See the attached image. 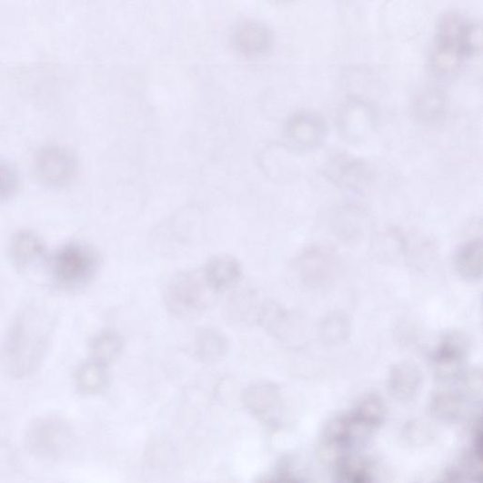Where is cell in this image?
<instances>
[{"label":"cell","mask_w":483,"mask_h":483,"mask_svg":"<svg viewBox=\"0 0 483 483\" xmlns=\"http://www.w3.org/2000/svg\"><path fill=\"white\" fill-rule=\"evenodd\" d=\"M302 282L309 286H324L332 278L335 262L327 252L314 250L304 253L297 266Z\"/></svg>","instance_id":"9"},{"label":"cell","mask_w":483,"mask_h":483,"mask_svg":"<svg viewBox=\"0 0 483 483\" xmlns=\"http://www.w3.org/2000/svg\"><path fill=\"white\" fill-rule=\"evenodd\" d=\"M471 25L459 14H447L440 22L434 62L436 67L449 72L458 67L464 55L470 54L468 35Z\"/></svg>","instance_id":"4"},{"label":"cell","mask_w":483,"mask_h":483,"mask_svg":"<svg viewBox=\"0 0 483 483\" xmlns=\"http://www.w3.org/2000/svg\"><path fill=\"white\" fill-rule=\"evenodd\" d=\"M123 346V339L116 330H101L91 339V359L107 366L119 357Z\"/></svg>","instance_id":"14"},{"label":"cell","mask_w":483,"mask_h":483,"mask_svg":"<svg viewBox=\"0 0 483 483\" xmlns=\"http://www.w3.org/2000/svg\"><path fill=\"white\" fill-rule=\"evenodd\" d=\"M46 265L54 284L61 290L77 292L86 288L97 274L100 257L97 251L83 242L61 246Z\"/></svg>","instance_id":"2"},{"label":"cell","mask_w":483,"mask_h":483,"mask_svg":"<svg viewBox=\"0 0 483 483\" xmlns=\"http://www.w3.org/2000/svg\"><path fill=\"white\" fill-rule=\"evenodd\" d=\"M228 350V340L217 328L199 327L195 336L194 351L196 358L203 364L221 361Z\"/></svg>","instance_id":"10"},{"label":"cell","mask_w":483,"mask_h":483,"mask_svg":"<svg viewBox=\"0 0 483 483\" xmlns=\"http://www.w3.org/2000/svg\"><path fill=\"white\" fill-rule=\"evenodd\" d=\"M422 374L418 367L411 362H402L392 367L388 377L391 393L398 398H409L418 390Z\"/></svg>","instance_id":"12"},{"label":"cell","mask_w":483,"mask_h":483,"mask_svg":"<svg viewBox=\"0 0 483 483\" xmlns=\"http://www.w3.org/2000/svg\"><path fill=\"white\" fill-rule=\"evenodd\" d=\"M9 252L15 267L22 272L46 265L48 259L43 239L30 230L18 231L13 236Z\"/></svg>","instance_id":"7"},{"label":"cell","mask_w":483,"mask_h":483,"mask_svg":"<svg viewBox=\"0 0 483 483\" xmlns=\"http://www.w3.org/2000/svg\"><path fill=\"white\" fill-rule=\"evenodd\" d=\"M350 332V322L342 314H334L327 317L321 324L320 336L322 340L329 345L345 342Z\"/></svg>","instance_id":"17"},{"label":"cell","mask_w":483,"mask_h":483,"mask_svg":"<svg viewBox=\"0 0 483 483\" xmlns=\"http://www.w3.org/2000/svg\"><path fill=\"white\" fill-rule=\"evenodd\" d=\"M292 136L300 143L307 146L316 144L322 134L320 123L310 116L296 118L291 125Z\"/></svg>","instance_id":"18"},{"label":"cell","mask_w":483,"mask_h":483,"mask_svg":"<svg viewBox=\"0 0 483 483\" xmlns=\"http://www.w3.org/2000/svg\"><path fill=\"white\" fill-rule=\"evenodd\" d=\"M455 269L464 281H479L483 272V244L481 239H473L463 244L456 251Z\"/></svg>","instance_id":"11"},{"label":"cell","mask_w":483,"mask_h":483,"mask_svg":"<svg viewBox=\"0 0 483 483\" xmlns=\"http://www.w3.org/2000/svg\"><path fill=\"white\" fill-rule=\"evenodd\" d=\"M213 294L202 271H184L171 277L165 291V304L175 317L191 319L207 309Z\"/></svg>","instance_id":"3"},{"label":"cell","mask_w":483,"mask_h":483,"mask_svg":"<svg viewBox=\"0 0 483 483\" xmlns=\"http://www.w3.org/2000/svg\"><path fill=\"white\" fill-rule=\"evenodd\" d=\"M302 318L279 305L265 301L258 323L277 342L288 347H298L305 341V326Z\"/></svg>","instance_id":"5"},{"label":"cell","mask_w":483,"mask_h":483,"mask_svg":"<svg viewBox=\"0 0 483 483\" xmlns=\"http://www.w3.org/2000/svg\"><path fill=\"white\" fill-rule=\"evenodd\" d=\"M442 103L443 100L439 94L436 92L428 93L421 100L419 107L421 113H426L425 115L430 116L436 114L437 111H440Z\"/></svg>","instance_id":"19"},{"label":"cell","mask_w":483,"mask_h":483,"mask_svg":"<svg viewBox=\"0 0 483 483\" xmlns=\"http://www.w3.org/2000/svg\"><path fill=\"white\" fill-rule=\"evenodd\" d=\"M468 351V339L461 333L451 332L443 337L432 353L431 363L439 377H454L462 371Z\"/></svg>","instance_id":"6"},{"label":"cell","mask_w":483,"mask_h":483,"mask_svg":"<svg viewBox=\"0 0 483 483\" xmlns=\"http://www.w3.org/2000/svg\"><path fill=\"white\" fill-rule=\"evenodd\" d=\"M30 441L31 447L39 455H55L63 449L64 427L59 422H41L33 429Z\"/></svg>","instance_id":"13"},{"label":"cell","mask_w":483,"mask_h":483,"mask_svg":"<svg viewBox=\"0 0 483 483\" xmlns=\"http://www.w3.org/2000/svg\"><path fill=\"white\" fill-rule=\"evenodd\" d=\"M106 367L92 359L83 364L75 373L78 387L85 392H95L104 387L107 380Z\"/></svg>","instance_id":"15"},{"label":"cell","mask_w":483,"mask_h":483,"mask_svg":"<svg viewBox=\"0 0 483 483\" xmlns=\"http://www.w3.org/2000/svg\"><path fill=\"white\" fill-rule=\"evenodd\" d=\"M13 461L12 454L9 451L0 457V468H12Z\"/></svg>","instance_id":"20"},{"label":"cell","mask_w":483,"mask_h":483,"mask_svg":"<svg viewBox=\"0 0 483 483\" xmlns=\"http://www.w3.org/2000/svg\"><path fill=\"white\" fill-rule=\"evenodd\" d=\"M55 319L38 303L24 307L8 329L3 348L6 372L16 378L32 375L43 363L52 343Z\"/></svg>","instance_id":"1"},{"label":"cell","mask_w":483,"mask_h":483,"mask_svg":"<svg viewBox=\"0 0 483 483\" xmlns=\"http://www.w3.org/2000/svg\"><path fill=\"white\" fill-rule=\"evenodd\" d=\"M201 271L215 294L233 289L240 282L243 274L240 262L227 254L213 257Z\"/></svg>","instance_id":"8"},{"label":"cell","mask_w":483,"mask_h":483,"mask_svg":"<svg viewBox=\"0 0 483 483\" xmlns=\"http://www.w3.org/2000/svg\"><path fill=\"white\" fill-rule=\"evenodd\" d=\"M263 303L258 300L257 294L253 292L241 293L233 297L228 305L231 317L238 321H258Z\"/></svg>","instance_id":"16"}]
</instances>
